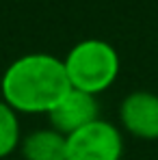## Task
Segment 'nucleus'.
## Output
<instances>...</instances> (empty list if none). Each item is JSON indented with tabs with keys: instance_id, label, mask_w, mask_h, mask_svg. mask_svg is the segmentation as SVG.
<instances>
[{
	"instance_id": "6",
	"label": "nucleus",
	"mask_w": 158,
	"mask_h": 160,
	"mask_svg": "<svg viewBox=\"0 0 158 160\" xmlns=\"http://www.w3.org/2000/svg\"><path fill=\"white\" fill-rule=\"evenodd\" d=\"M20 152L24 160H67V136L54 128H39L22 136Z\"/></svg>"
},
{
	"instance_id": "5",
	"label": "nucleus",
	"mask_w": 158,
	"mask_h": 160,
	"mask_svg": "<svg viewBox=\"0 0 158 160\" xmlns=\"http://www.w3.org/2000/svg\"><path fill=\"white\" fill-rule=\"evenodd\" d=\"M119 123L143 141L158 138V95L152 91H132L119 104Z\"/></svg>"
},
{
	"instance_id": "2",
	"label": "nucleus",
	"mask_w": 158,
	"mask_h": 160,
	"mask_svg": "<svg viewBox=\"0 0 158 160\" xmlns=\"http://www.w3.org/2000/svg\"><path fill=\"white\" fill-rule=\"evenodd\" d=\"M72 89L100 95L115 84L119 76V54L104 39H82L63 58Z\"/></svg>"
},
{
	"instance_id": "3",
	"label": "nucleus",
	"mask_w": 158,
	"mask_h": 160,
	"mask_svg": "<svg viewBox=\"0 0 158 160\" xmlns=\"http://www.w3.org/2000/svg\"><path fill=\"white\" fill-rule=\"evenodd\" d=\"M121 156L124 136L110 121L95 119L67 136V160H121Z\"/></svg>"
},
{
	"instance_id": "7",
	"label": "nucleus",
	"mask_w": 158,
	"mask_h": 160,
	"mask_svg": "<svg viewBox=\"0 0 158 160\" xmlns=\"http://www.w3.org/2000/svg\"><path fill=\"white\" fill-rule=\"evenodd\" d=\"M20 143H22L20 117L0 98V160L20 149Z\"/></svg>"
},
{
	"instance_id": "1",
	"label": "nucleus",
	"mask_w": 158,
	"mask_h": 160,
	"mask_svg": "<svg viewBox=\"0 0 158 160\" xmlns=\"http://www.w3.org/2000/svg\"><path fill=\"white\" fill-rule=\"evenodd\" d=\"M69 89L63 58L48 52L18 56L0 78V98L18 115H48Z\"/></svg>"
},
{
	"instance_id": "4",
	"label": "nucleus",
	"mask_w": 158,
	"mask_h": 160,
	"mask_svg": "<svg viewBox=\"0 0 158 160\" xmlns=\"http://www.w3.org/2000/svg\"><path fill=\"white\" fill-rule=\"evenodd\" d=\"M95 119H100L98 98L91 93L78 91V89H69L63 95V100L48 112L50 128H54L56 132L65 134V136L93 123Z\"/></svg>"
}]
</instances>
